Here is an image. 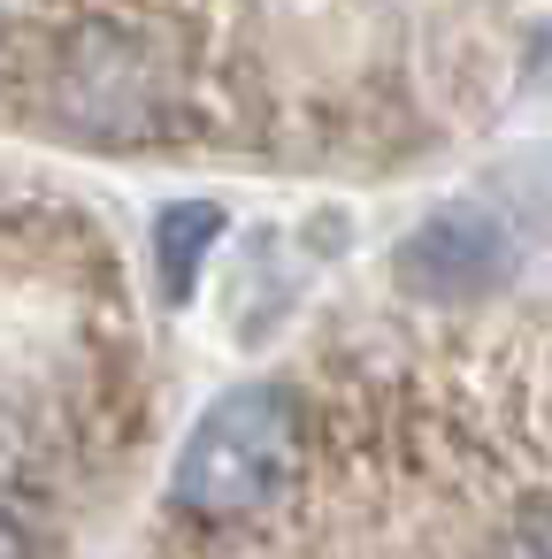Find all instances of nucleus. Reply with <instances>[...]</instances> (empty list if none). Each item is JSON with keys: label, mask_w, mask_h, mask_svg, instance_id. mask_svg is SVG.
Returning a JSON list of instances; mask_svg holds the SVG:
<instances>
[{"label": "nucleus", "mask_w": 552, "mask_h": 559, "mask_svg": "<svg viewBox=\"0 0 552 559\" xmlns=\"http://www.w3.org/2000/svg\"><path fill=\"white\" fill-rule=\"evenodd\" d=\"M0 559H32V528H24V513L0 498Z\"/></svg>", "instance_id": "nucleus-6"}, {"label": "nucleus", "mask_w": 552, "mask_h": 559, "mask_svg": "<svg viewBox=\"0 0 552 559\" xmlns=\"http://www.w3.org/2000/svg\"><path fill=\"white\" fill-rule=\"evenodd\" d=\"M300 467H307L300 399L284 383H238L192 421L169 467V498L192 521H254L300 483Z\"/></svg>", "instance_id": "nucleus-1"}, {"label": "nucleus", "mask_w": 552, "mask_h": 559, "mask_svg": "<svg viewBox=\"0 0 552 559\" xmlns=\"http://www.w3.org/2000/svg\"><path fill=\"white\" fill-rule=\"evenodd\" d=\"M498 269V238L475 223V215H445V223H430L414 246H407V276L414 284H430V292H468L475 276H491Z\"/></svg>", "instance_id": "nucleus-3"}, {"label": "nucleus", "mask_w": 552, "mask_h": 559, "mask_svg": "<svg viewBox=\"0 0 552 559\" xmlns=\"http://www.w3.org/2000/svg\"><path fill=\"white\" fill-rule=\"evenodd\" d=\"M215 230H223V215L215 207H169L162 215V284H169V299H185L192 292V269H200V253L215 246Z\"/></svg>", "instance_id": "nucleus-4"}, {"label": "nucleus", "mask_w": 552, "mask_h": 559, "mask_svg": "<svg viewBox=\"0 0 552 559\" xmlns=\"http://www.w3.org/2000/svg\"><path fill=\"white\" fill-rule=\"evenodd\" d=\"M62 108H70L78 123L108 131V139H131L139 123H154V62H146L131 39L93 32V39H78L70 62H62Z\"/></svg>", "instance_id": "nucleus-2"}, {"label": "nucleus", "mask_w": 552, "mask_h": 559, "mask_svg": "<svg viewBox=\"0 0 552 559\" xmlns=\"http://www.w3.org/2000/svg\"><path fill=\"white\" fill-rule=\"evenodd\" d=\"M483 559H552V498H529V506H514V513L491 528Z\"/></svg>", "instance_id": "nucleus-5"}]
</instances>
